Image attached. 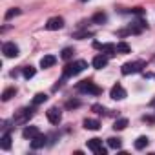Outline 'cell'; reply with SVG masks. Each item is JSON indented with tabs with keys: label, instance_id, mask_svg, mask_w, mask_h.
Segmentation results:
<instances>
[{
	"label": "cell",
	"instance_id": "1",
	"mask_svg": "<svg viewBox=\"0 0 155 155\" xmlns=\"http://www.w3.org/2000/svg\"><path fill=\"white\" fill-rule=\"evenodd\" d=\"M86 68H88L86 60H75V62H71V64H68L64 68V77H75V75L82 73Z\"/></svg>",
	"mask_w": 155,
	"mask_h": 155
},
{
	"label": "cell",
	"instance_id": "2",
	"mask_svg": "<svg viewBox=\"0 0 155 155\" xmlns=\"http://www.w3.org/2000/svg\"><path fill=\"white\" fill-rule=\"evenodd\" d=\"M77 90H79L81 93H91V95H101V93H102V90H101L95 82H91V81H82V82H79V84H77Z\"/></svg>",
	"mask_w": 155,
	"mask_h": 155
},
{
	"label": "cell",
	"instance_id": "3",
	"mask_svg": "<svg viewBox=\"0 0 155 155\" xmlns=\"http://www.w3.org/2000/svg\"><path fill=\"white\" fill-rule=\"evenodd\" d=\"M146 64L142 62V60H137V62H126L124 66H122V75H131V73H140L142 71V68H144Z\"/></svg>",
	"mask_w": 155,
	"mask_h": 155
},
{
	"label": "cell",
	"instance_id": "4",
	"mask_svg": "<svg viewBox=\"0 0 155 155\" xmlns=\"http://www.w3.org/2000/svg\"><path fill=\"white\" fill-rule=\"evenodd\" d=\"M2 53H4L8 58H15V57H18V46H17L15 42H6V44L2 46Z\"/></svg>",
	"mask_w": 155,
	"mask_h": 155
},
{
	"label": "cell",
	"instance_id": "5",
	"mask_svg": "<svg viewBox=\"0 0 155 155\" xmlns=\"http://www.w3.org/2000/svg\"><path fill=\"white\" fill-rule=\"evenodd\" d=\"M62 28H64V18L62 17H53L46 24V29H49V31H57V29H62Z\"/></svg>",
	"mask_w": 155,
	"mask_h": 155
},
{
	"label": "cell",
	"instance_id": "6",
	"mask_svg": "<svg viewBox=\"0 0 155 155\" xmlns=\"http://www.w3.org/2000/svg\"><path fill=\"white\" fill-rule=\"evenodd\" d=\"M95 48L101 49L102 53H106L108 57H115L117 55V46L115 44H99V42H95Z\"/></svg>",
	"mask_w": 155,
	"mask_h": 155
},
{
	"label": "cell",
	"instance_id": "7",
	"mask_svg": "<svg viewBox=\"0 0 155 155\" xmlns=\"http://www.w3.org/2000/svg\"><path fill=\"white\" fill-rule=\"evenodd\" d=\"M110 97H111L113 101H122V99H126V90H124L120 84H115V86L111 88V91H110Z\"/></svg>",
	"mask_w": 155,
	"mask_h": 155
},
{
	"label": "cell",
	"instance_id": "8",
	"mask_svg": "<svg viewBox=\"0 0 155 155\" xmlns=\"http://www.w3.org/2000/svg\"><path fill=\"white\" fill-rule=\"evenodd\" d=\"M46 115H48V120H49L51 124H58V122L62 120V113H60L58 108H49Z\"/></svg>",
	"mask_w": 155,
	"mask_h": 155
},
{
	"label": "cell",
	"instance_id": "9",
	"mask_svg": "<svg viewBox=\"0 0 155 155\" xmlns=\"http://www.w3.org/2000/svg\"><path fill=\"white\" fill-rule=\"evenodd\" d=\"M31 117H33V108H22L18 111V115L15 117V122H26Z\"/></svg>",
	"mask_w": 155,
	"mask_h": 155
},
{
	"label": "cell",
	"instance_id": "10",
	"mask_svg": "<svg viewBox=\"0 0 155 155\" xmlns=\"http://www.w3.org/2000/svg\"><path fill=\"white\" fill-rule=\"evenodd\" d=\"M38 133H40V131H38V128H37V126H28V128H24V130H22V137H24V139H29V140H31V139H35Z\"/></svg>",
	"mask_w": 155,
	"mask_h": 155
},
{
	"label": "cell",
	"instance_id": "11",
	"mask_svg": "<svg viewBox=\"0 0 155 155\" xmlns=\"http://www.w3.org/2000/svg\"><path fill=\"white\" fill-rule=\"evenodd\" d=\"M108 66V57L106 55H97L95 58H93V68L95 69H102V68H106Z\"/></svg>",
	"mask_w": 155,
	"mask_h": 155
},
{
	"label": "cell",
	"instance_id": "12",
	"mask_svg": "<svg viewBox=\"0 0 155 155\" xmlns=\"http://www.w3.org/2000/svg\"><path fill=\"white\" fill-rule=\"evenodd\" d=\"M46 140H48V137L42 135V133H38L35 139H31V148H33V150H38V148H42V146L46 144Z\"/></svg>",
	"mask_w": 155,
	"mask_h": 155
},
{
	"label": "cell",
	"instance_id": "13",
	"mask_svg": "<svg viewBox=\"0 0 155 155\" xmlns=\"http://www.w3.org/2000/svg\"><path fill=\"white\" fill-rule=\"evenodd\" d=\"M55 62H57V58H55L53 55H46V57L40 58V68H42V69L51 68V66H55Z\"/></svg>",
	"mask_w": 155,
	"mask_h": 155
},
{
	"label": "cell",
	"instance_id": "14",
	"mask_svg": "<svg viewBox=\"0 0 155 155\" xmlns=\"http://www.w3.org/2000/svg\"><path fill=\"white\" fill-rule=\"evenodd\" d=\"M84 128H86V130H91V131H97V130L101 128V122L95 120V119H86V120H84Z\"/></svg>",
	"mask_w": 155,
	"mask_h": 155
},
{
	"label": "cell",
	"instance_id": "15",
	"mask_svg": "<svg viewBox=\"0 0 155 155\" xmlns=\"http://www.w3.org/2000/svg\"><path fill=\"white\" fill-rule=\"evenodd\" d=\"M88 148L97 153V151L102 148V140H101V139H90V140H88Z\"/></svg>",
	"mask_w": 155,
	"mask_h": 155
},
{
	"label": "cell",
	"instance_id": "16",
	"mask_svg": "<svg viewBox=\"0 0 155 155\" xmlns=\"http://www.w3.org/2000/svg\"><path fill=\"white\" fill-rule=\"evenodd\" d=\"M0 148H2V150H9V148H11V133H4V135H2Z\"/></svg>",
	"mask_w": 155,
	"mask_h": 155
},
{
	"label": "cell",
	"instance_id": "17",
	"mask_svg": "<svg viewBox=\"0 0 155 155\" xmlns=\"http://www.w3.org/2000/svg\"><path fill=\"white\" fill-rule=\"evenodd\" d=\"M130 51H131L130 44H126V42H119V44H117V53H120V55H128Z\"/></svg>",
	"mask_w": 155,
	"mask_h": 155
},
{
	"label": "cell",
	"instance_id": "18",
	"mask_svg": "<svg viewBox=\"0 0 155 155\" xmlns=\"http://www.w3.org/2000/svg\"><path fill=\"white\" fill-rule=\"evenodd\" d=\"M120 144H122V140L119 137H110L108 139V146L113 148V150H120Z\"/></svg>",
	"mask_w": 155,
	"mask_h": 155
},
{
	"label": "cell",
	"instance_id": "19",
	"mask_svg": "<svg viewBox=\"0 0 155 155\" xmlns=\"http://www.w3.org/2000/svg\"><path fill=\"white\" fill-rule=\"evenodd\" d=\"M48 101V95L46 93H37L35 97H33V106H38V104H44Z\"/></svg>",
	"mask_w": 155,
	"mask_h": 155
},
{
	"label": "cell",
	"instance_id": "20",
	"mask_svg": "<svg viewBox=\"0 0 155 155\" xmlns=\"http://www.w3.org/2000/svg\"><path fill=\"white\" fill-rule=\"evenodd\" d=\"M148 142H150V140H148V137H144V135H142V137H139V139L135 140V148H137V150H144V148L148 146Z\"/></svg>",
	"mask_w": 155,
	"mask_h": 155
},
{
	"label": "cell",
	"instance_id": "21",
	"mask_svg": "<svg viewBox=\"0 0 155 155\" xmlns=\"http://www.w3.org/2000/svg\"><path fill=\"white\" fill-rule=\"evenodd\" d=\"M35 73H37V69H35L33 66H26V68H24V71H22L24 79H33V77H35Z\"/></svg>",
	"mask_w": 155,
	"mask_h": 155
},
{
	"label": "cell",
	"instance_id": "22",
	"mask_svg": "<svg viewBox=\"0 0 155 155\" xmlns=\"http://www.w3.org/2000/svg\"><path fill=\"white\" fill-rule=\"evenodd\" d=\"M126 126H128V119H117V120H115V124H113V130L120 131V130H124Z\"/></svg>",
	"mask_w": 155,
	"mask_h": 155
},
{
	"label": "cell",
	"instance_id": "23",
	"mask_svg": "<svg viewBox=\"0 0 155 155\" xmlns=\"http://www.w3.org/2000/svg\"><path fill=\"white\" fill-rule=\"evenodd\" d=\"M15 93H17V90H15V88H8V90L2 93V101H4V102H8L11 97H15Z\"/></svg>",
	"mask_w": 155,
	"mask_h": 155
},
{
	"label": "cell",
	"instance_id": "24",
	"mask_svg": "<svg viewBox=\"0 0 155 155\" xmlns=\"http://www.w3.org/2000/svg\"><path fill=\"white\" fill-rule=\"evenodd\" d=\"M73 53H75V49H73V48H64V49H62V53H60V57H62L64 60H69V58L73 57Z\"/></svg>",
	"mask_w": 155,
	"mask_h": 155
},
{
	"label": "cell",
	"instance_id": "25",
	"mask_svg": "<svg viewBox=\"0 0 155 155\" xmlns=\"http://www.w3.org/2000/svg\"><path fill=\"white\" fill-rule=\"evenodd\" d=\"M91 110H93V111H97L99 115H110V110H106L104 106H99V104L91 106Z\"/></svg>",
	"mask_w": 155,
	"mask_h": 155
},
{
	"label": "cell",
	"instance_id": "26",
	"mask_svg": "<svg viewBox=\"0 0 155 155\" xmlns=\"http://www.w3.org/2000/svg\"><path fill=\"white\" fill-rule=\"evenodd\" d=\"M17 15H20V9H18V8H13V9H9V11L6 13V20L13 18V17H17Z\"/></svg>",
	"mask_w": 155,
	"mask_h": 155
},
{
	"label": "cell",
	"instance_id": "27",
	"mask_svg": "<svg viewBox=\"0 0 155 155\" xmlns=\"http://www.w3.org/2000/svg\"><path fill=\"white\" fill-rule=\"evenodd\" d=\"M93 22H97V24L106 22V15H104V13H95V15H93Z\"/></svg>",
	"mask_w": 155,
	"mask_h": 155
},
{
	"label": "cell",
	"instance_id": "28",
	"mask_svg": "<svg viewBox=\"0 0 155 155\" xmlns=\"http://www.w3.org/2000/svg\"><path fill=\"white\" fill-rule=\"evenodd\" d=\"M79 106H81L79 101H69V102L66 104V108H79Z\"/></svg>",
	"mask_w": 155,
	"mask_h": 155
},
{
	"label": "cell",
	"instance_id": "29",
	"mask_svg": "<svg viewBox=\"0 0 155 155\" xmlns=\"http://www.w3.org/2000/svg\"><path fill=\"white\" fill-rule=\"evenodd\" d=\"M106 153H108V151H106V148H101V150L97 151V155H106Z\"/></svg>",
	"mask_w": 155,
	"mask_h": 155
},
{
	"label": "cell",
	"instance_id": "30",
	"mask_svg": "<svg viewBox=\"0 0 155 155\" xmlns=\"http://www.w3.org/2000/svg\"><path fill=\"white\" fill-rule=\"evenodd\" d=\"M151 106H153V108H155V99H153V102H151Z\"/></svg>",
	"mask_w": 155,
	"mask_h": 155
},
{
	"label": "cell",
	"instance_id": "31",
	"mask_svg": "<svg viewBox=\"0 0 155 155\" xmlns=\"http://www.w3.org/2000/svg\"><path fill=\"white\" fill-rule=\"evenodd\" d=\"M81 2H88V0H81Z\"/></svg>",
	"mask_w": 155,
	"mask_h": 155
}]
</instances>
